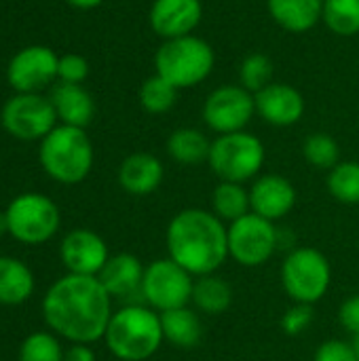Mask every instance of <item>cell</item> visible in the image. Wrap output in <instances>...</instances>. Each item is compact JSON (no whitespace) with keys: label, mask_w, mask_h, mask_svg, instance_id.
Segmentation results:
<instances>
[{"label":"cell","mask_w":359,"mask_h":361,"mask_svg":"<svg viewBox=\"0 0 359 361\" xmlns=\"http://www.w3.org/2000/svg\"><path fill=\"white\" fill-rule=\"evenodd\" d=\"M44 324L74 345H91L104 338L112 317V296L91 275L57 279L42 298Z\"/></svg>","instance_id":"1"},{"label":"cell","mask_w":359,"mask_h":361,"mask_svg":"<svg viewBox=\"0 0 359 361\" xmlns=\"http://www.w3.org/2000/svg\"><path fill=\"white\" fill-rule=\"evenodd\" d=\"M169 258L193 277L214 275L229 258V228L214 212L188 207L176 214L167 226Z\"/></svg>","instance_id":"2"},{"label":"cell","mask_w":359,"mask_h":361,"mask_svg":"<svg viewBox=\"0 0 359 361\" xmlns=\"http://www.w3.org/2000/svg\"><path fill=\"white\" fill-rule=\"evenodd\" d=\"M104 341L116 360H150L165 341L161 315L144 305H127L112 313Z\"/></svg>","instance_id":"3"},{"label":"cell","mask_w":359,"mask_h":361,"mask_svg":"<svg viewBox=\"0 0 359 361\" xmlns=\"http://www.w3.org/2000/svg\"><path fill=\"white\" fill-rule=\"evenodd\" d=\"M38 159L47 176L55 182L78 184L93 167V144L85 129L57 125L40 140Z\"/></svg>","instance_id":"4"},{"label":"cell","mask_w":359,"mask_h":361,"mask_svg":"<svg viewBox=\"0 0 359 361\" xmlns=\"http://www.w3.org/2000/svg\"><path fill=\"white\" fill-rule=\"evenodd\" d=\"M214 63L216 53L212 44L195 34L165 40L154 55L157 74L178 91L201 85L212 74Z\"/></svg>","instance_id":"5"},{"label":"cell","mask_w":359,"mask_h":361,"mask_svg":"<svg viewBox=\"0 0 359 361\" xmlns=\"http://www.w3.org/2000/svg\"><path fill=\"white\" fill-rule=\"evenodd\" d=\"M264 144L248 131H237L218 135L212 142L207 163L212 171L220 178V182L243 184L258 176L264 165Z\"/></svg>","instance_id":"6"},{"label":"cell","mask_w":359,"mask_h":361,"mask_svg":"<svg viewBox=\"0 0 359 361\" xmlns=\"http://www.w3.org/2000/svg\"><path fill=\"white\" fill-rule=\"evenodd\" d=\"M6 233L23 245L47 243L61 224L59 207L44 195L23 192L15 197L4 209Z\"/></svg>","instance_id":"7"},{"label":"cell","mask_w":359,"mask_h":361,"mask_svg":"<svg viewBox=\"0 0 359 361\" xmlns=\"http://www.w3.org/2000/svg\"><path fill=\"white\" fill-rule=\"evenodd\" d=\"M332 283L328 258L315 247H296L281 264V286L286 294L300 305L320 302Z\"/></svg>","instance_id":"8"},{"label":"cell","mask_w":359,"mask_h":361,"mask_svg":"<svg viewBox=\"0 0 359 361\" xmlns=\"http://www.w3.org/2000/svg\"><path fill=\"white\" fill-rule=\"evenodd\" d=\"M229 256L241 267L256 269L267 264L279 247V231L271 220L250 212L229 226Z\"/></svg>","instance_id":"9"},{"label":"cell","mask_w":359,"mask_h":361,"mask_svg":"<svg viewBox=\"0 0 359 361\" xmlns=\"http://www.w3.org/2000/svg\"><path fill=\"white\" fill-rule=\"evenodd\" d=\"M193 275L171 258L154 260L144 271L142 298L159 313L188 307L193 300Z\"/></svg>","instance_id":"10"},{"label":"cell","mask_w":359,"mask_h":361,"mask_svg":"<svg viewBox=\"0 0 359 361\" xmlns=\"http://www.w3.org/2000/svg\"><path fill=\"white\" fill-rule=\"evenodd\" d=\"M0 123L11 137L32 142L47 137L57 127V114L49 97L40 93H17L2 106Z\"/></svg>","instance_id":"11"},{"label":"cell","mask_w":359,"mask_h":361,"mask_svg":"<svg viewBox=\"0 0 359 361\" xmlns=\"http://www.w3.org/2000/svg\"><path fill=\"white\" fill-rule=\"evenodd\" d=\"M254 114H256L254 93H250L241 85L218 87L207 95L203 104L205 125L220 135L245 131Z\"/></svg>","instance_id":"12"},{"label":"cell","mask_w":359,"mask_h":361,"mask_svg":"<svg viewBox=\"0 0 359 361\" xmlns=\"http://www.w3.org/2000/svg\"><path fill=\"white\" fill-rule=\"evenodd\" d=\"M59 57L53 49L32 44L21 49L6 68V80L17 93H38L57 78Z\"/></svg>","instance_id":"13"},{"label":"cell","mask_w":359,"mask_h":361,"mask_svg":"<svg viewBox=\"0 0 359 361\" xmlns=\"http://www.w3.org/2000/svg\"><path fill=\"white\" fill-rule=\"evenodd\" d=\"M59 258L68 269V273L97 277L106 267L110 254L106 241L97 233L87 228H76L63 237L59 245Z\"/></svg>","instance_id":"14"},{"label":"cell","mask_w":359,"mask_h":361,"mask_svg":"<svg viewBox=\"0 0 359 361\" xmlns=\"http://www.w3.org/2000/svg\"><path fill=\"white\" fill-rule=\"evenodd\" d=\"M201 0H154L150 6V27L165 40L193 34L201 23Z\"/></svg>","instance_id":"15"},{"label":"cell","mask_w":359,"mask_h":361,"mask_svg":"<svg viewBox=\"0 0 359 361\" xmlns=\"http://www.w3.org/2000/svg\"><path fill=\"white\" fill-rule=\"evenodd\" d=\"M256 112L273 127H292L305 114V97L286 82H271L254 95Z\"/></svg>","instance_id":"16"},{"label":"cell","mask_w":359,"mask_h":361,"mask_svg":"<svg viewBox=\"0 0 359 361\" xmlns=\"http://www.w3.org/2000/svg\"><path fill=\"white\" fill-rule=\"evenodd\" d=\"M250 203H252L254 214L275 222V220L286 218L294 209L296 188L288 178L279 173H267V176H260L252 184Z\"/></svg>","instance_id":"17"},{"label":"cell","mask_w":359,"mask_h":361,"mask_svg":"<svg viewBox=\"0 0 359 361\" xmlns=\"http://www.w3.org/2000/svg\"><path fill=\"white\" fill-rule=\"evenodd\" d=\"M144 267L138 256L133 254H114L108 258L106 267L97 275L102 286L112 298L131 300L138 294L142 296V281H144Z\"/></svg>","instance_id":"18"},{"label":"cell","mask_w":359,"mask_h":361,"mask_svg":"<svg viewBox=\"0 0 359 361\" xmlns=\"http://www.w3.org/2000/svg\"><path fill=\"white\" fill-rule=\"evenodd\" d=\"M165 178L163 163L150 152H133L118 167V184L133 197L152 195Z\"/></svg>","instance_id":"19"},{"label":"cell","mask_w":359,"mask_h":361,"mask_svg":"<svg viewBox=\"0 0 359 361\" xmlns=\"http://www.w3.org/2000/svg\"><path fill=\"white\" fill-rule=\"evenodd\" d=\"M51 104L61 125L85 129L95 116V102L83 85L59 82L51 91Z\"/></svg>","instance_id":"20"},{"label":"cell","mask_w":359,"mask_h":361,"mask_svg":"<svg viewBox=\"0 0 359 361\" xmlns=\"http://www.w3.org/2000/svg\"><path fill=\"white\" fill-rule=\"evenodd\" d=\"M273 21L292 34L313 30L324 15V0H267Z\"/></svg>","instance_id":"21"},{"label":"cell","mask_w":359,"mask_h":361,"mask_svg":"<svg viewBox=\"0 0 359 361\" xmlns=\"http://www.w3.org/2000/svg\"><path fill=\"white\" fill-rule=\"evenodd\" d=\"M163 336L178 349H195L203 341V324L188 307L161 313Z\"/></svg>","instance_id":"22"},{"label":"cell","mask_w":359,"mask_h":361,"mask_svg":"<svg viewBox=\"0 0 359 361\" xmlns=\"http://www.w3.org/2000/svg\"><path fill=\"white\" fill-rule=\"evenodd\" d=\"M34 292L32 271L17 258L0 256V305L15 307L25 302Z\"/></svg>","instance_id":"23"},{"label":"cell","mask_w":359,"mask_h":361,"mask_svg":"<svg viewBox=\"0 0 359 361\" xmlns=\"http://www.w3.org/2000/svg\"><path fill=\"white\" fill-rule=\"evenodd\" d=\"M212 142L207 135L193 127L176 129L167 140V154L180 165H201L209 159Z\"/></svg>","instance_id":"24"},{"label":"cell","mask_w":359,"mask_h":361,"mask_svg":"<svg viewBox=\"0 0 359 361\" xmlns=\"http://www.w3.org/2000/svg\"><path fill=\"white\" fill-rule=\"evenodd\" d=\"M190 302L195 305L197 311H201L205 315H222L233 305V288L229 286V281H224L216 273L197 277L195 286H193Z\"/></svg>","instance_id":"25"},{"label":"cell","mask_w":359,"mask_h":361,"mask_svg":"<svg viewBox=\"0 0 359 361\" xmlns=\"http://www.w3.org/2000/svg\"><path fill=\"white\" fill-rule=\"evenodd\" d=\"M212 209L220 220L235 222L252 212L250 190L235 182H220L212 195Z\"/></svg>","instance_id":"26"},{"label":"cell","mask_w":359,"mask_h":361,"mask_svg":"<svg viewBox=\"0 0 359 361\" xmlns=\"http://www.w3.org/2000/svg\"><path fill=\"white\" fill-rule=\"evenodd\" d=\"M326 27L336 36H355L359 34V0H324Z\"/></svg>","instance_id":"27"},{"label":"cell","mask_w":359,"mask_h":361,"mask_svg":"<svg viewBox=\"0 0 359 361\" xmlns=\"http://www.w3.org/2000/svg\"><path fill=\"white\" fill-rule=\"evenodd\" d=\"M178 102V89L161 78L157 72L148 76L140 87V104L148 114H165Z\"/></svg>","instance_id":"28"},{"label":"cell","mask_w":359,"mask_h":361,"mask_svg":"<svg viewBox=\"0 0 359 361\" xmlns=\"http://www.w3.org/2000/svg\"><path fill=\"white\" fill-rule=\"evenodd\" d=\"M328 190L330 195L345 203L358 205L359 203V163L358 161H341L328 173Z\"/></svg>","instance_id":"29"},{"label":"cell","mask_w":359,"mask_h":361,"mask_svg":"<svg viewBox=\"0 0 359 361\" xmlns=\"http://www.w3.org/2000/svg\"><path fill=\"white\" fill-rule=\"evenodd\" d=\"M303 154L307 163L317 169H332L341 163V146L328 133H311L303 144Z\"/></svg>","instance_id":"30"},{"label":"cell","mask_w":359,"mask_h":361,"mask_svg":"<svg viewBox=\"0 0 359 361\" xmlns=\"http://www.w3.org/2000/svg\"><path fill=\"white\" fill-rule=\"evenodd\" d=\"M239 80L241 87L250 93H258L273 80V61L264 53H250L239 66Z\"/></svg>","instance_id":"31"},{"label":"cell","mask_w":359,"mask_h":361,"mask_svg":"<svg viewBox=\"0 0 359 361\" xmlns=\"http://www.w3.org/2000/svg\"><path fill=\"white\" fill-rule=\"evenodd\" d=\"M59 338L51 332H34L19 347V361H63Z\"/></svg>","instance_id":"32"},{"label":"cell","mask_w":359,"mask_h":361,"mask_svg":"<svg viewBox=\"0 0 359 361\" xmlns=\"http://www.w3.org/2000/svg\"><path fill=\"white\" fill-rule=\"evenodd\" d=\"M315 319V311L313 305H300L296 302L294 307H290L284 317H281V330L288 336H300L303 332H307L311 328Z\"/></svg>","instance_id":"33"},{"label":"cell","mask_w":359,"mask_h":361,"mask_svg":"<svg viewBox=\"0 0 359 361\" xmlns=\"http://www.w3.org/2000/svg\"><path fill=\"white\" fill-rule=\"evenodd\" d=\"M89 76V61L78 53H66L59 57L57 66V78L61 82H74L80 85Z\"/></svg>","instance_id":"34"},{"label":"cell","mask_w":359,"mask_h":361,"mask_svg":"<svg viewBox=\"0 0 359 361\" xmlns=\"http://www.w3.org/2000/svg\"><path fill=\"white\" fill-rule=\"evenodd\" d=\"M313 361H359L351 343L332 338L317 347Z\"/></svg>","instance_id":"35"},{"label":"cell","mask_w":359,"mask_h":361,"mask_svg":"<svg viewBox=\"0 0 359 361\" xmlns=\"http://www.w3.org/2000/svg\"><path fill=\"white\" fill-rule=\"evenodd\" d=\"M339 319H341V324H343V328H345L347 332H351L353 336H358L359 334V294L351 296V298H347V300L341 305V309H339Z\"/></svg>","instance_id":"36"},{"label":"cell","mask_w":359,"mask_h":361,"mask_svg":"<svg viewBox=\"0 0 359 361\" xmlns=\"http://www.w3.org/2000/svg\"><path fill=\"white\" fill-rule=\"evenodd\" d=\"M63 361H97L95 353L91 351L89 345H72L66 353H63Z\"/></svg>","instance_id":"37"},{"label":"cell","mask_w":359,"mask_h":361,"mask_svg":"<svg viewBox=\"0 0 359 361\" xmlns=\"http://www.w3.org/2000/svg\"><path fill=\"white\" fill-rule=\"evenodd\" d=\"M72 6H76V8H95V6H99L104 0H68Z\"/></svg>","instance_id":"38"},{"label":"cell","mask_w":359,"mask_h":361,"mask_svg":"<svg viewBox=\"0 0 359 361\" xmlns=\"http://www.w3.org/2000/svg\"><path fill=\"white\" fill-rule=\"evenodd\" d=\"M6 233V218H4V214H0V237Z\"/></svg>","instance_id":"39"},{"label":"cell","mask_w":359,"mask_h":361,"mask_svg":"<svg viewBox=\"0 0 359 361\" xmlns=\"http://www.w3.org/2000/svg\"><path fill=\"white\" fill-rule=\"evenodd\" d=\"M351 345H353V349H355V355H358V360H359V334L358 336H353Z\"/></svg>","instance_id":"40"}]
</instances>
